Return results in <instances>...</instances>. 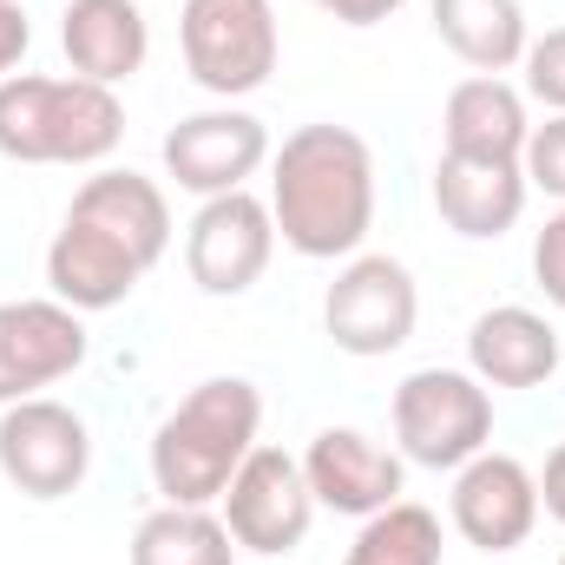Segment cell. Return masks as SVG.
<instances>
[{"label": "cell", "instance_id": "cell-13", "mask_svg": "<svg viewBox=\"0 0 565 565\" xmlns=\"http://www.w3.org/2000/svg\"><path fill=\"white\" fill-rule=\"evenodd\" d=\"M302 480H309L316 507L349 513V520H369V513H382V507L402 500L408 467H402L395 447H382L362 427H322L309 440V454H302Z\"/></svg>", "mask_w": 565, "mask_h": 565}, {"label": "cell", "instance_id": "cell-7", "mask_svg": "<svg viewBox=\"0 0 565 565\" xmlns=\"http://www.w3.org/2000/svg\"><path fill=\"white\" fill-rule=\"evenodd\" d=\"M217 507H224L237 553H257V559L296 553L309 540V520H316V493L302 480V460L282 447H250Z\"/></svg>", "mask_w": 565, "mask_h": 565}, {"label": "cell", "instance_id": "cell-10", "mask_svg": "<svg viewBox=\"0 0 565 565\" xmlns=\"http://www.w3.org/2000/svg\"><path fill=\"white\" fill-rule=\"evenodd\" d=\"M264 164H270V132L244 106H211V113H191L164 132V171L191 198L244 191Z\"/></svg>", "mask_w": 565, "mask_h": 565}, {"label": "cell", "instance_id": "cell-4", "mask_svg": "<svg viewBox=\"0 0 565 565\" xmlns=\"http://www.w3.org/2000/svg\"><path fill=\"white\" fill-rule=\"evenodd\" d=\"M395 440L402 460L415 467H467L473 454L493 447V395L473 369H415L395 388Z\"/></svg>", "mask_w": 565, "mask_h": 565}, {"label": "cell", "instance_id": "cell-29", "mask_svg": "<svg viewBox=\"0 0 565 565\" xmlns=\"http://www.w3.org/2000/svg\"><path fill=\"white\" fill-rule=\"evenodd\" d=\"M559 565H565V559H559Z\"/></svg>", "mask_w": 565, "mask_h": 565}, {"label": "cell", "instance_id": "cell-20", "mask_svg": "<svg viewBox=\"0 0 565 565\" xmlns=\"http://www.w3.org/2000/svg\"><path fill=\"white\" fill-rule=\"evenodd\" d=\"M434 33L473 73H507L526 60V7L520 0H427Z\"/></svg>", "mask_w": 565, "mask_h": 565}, {"label": "cell", "instance_id": "cell-26", "mask_svg": "<svg viewBox=\"0 0 565 565\" xmlns=\"http://www.w3.org/2000/svg\"><path fill=\"white\" fill-rule=\"evenodd\" d=\"M26 46H33L26 7H20V0H0V79H13V66L26 60Z\"/></svg>", "mask_w": 565, "mask_h": 565}, {"label": "cell", "instance_id": "cell-2", "mask_svg": "<svg viewBox=\"0 0 565 565\" xmlns=\"http://www.w3.org/2000/svg\"><path fill=\"white\" fill-rule=\"evenodd\" d=\"M264 395L244 375H211L198 382L151 434V487L164 507H217L244 454L257 447Z\"/></svg>", "mask_w": 565, "mask_h": 565}, {"label": "cell", "instance_id": "cell-18", "mask_svg": "<svg viewBox=\"0 0 565 565\" xmlns=\"http://www.w3.org/2000/svg\"><path fill=\"white\" fill-rule=\"evenodd\" d=\"M145 282V270L113 244V237H99V231H86V224H60V237L46 244V289L66 302V309H79V316H99V309H119L132 289Z\"/></svg>", "mask_w": 565, "mask_h": 565}, {"label": "cell", "instance_id": "cell-3", "mask_svg": "<svg viewBox=\"0 0 565 565\" xmlns=\"http://www.w3.org/2000/svg\"><path fill=\"white\" fill-rule=\"evenodd\" d=\"M126 139V106L93 79L13 73L0 79V158L13 164H106Z\"/></svg>", "mask_w": 565, "mask_h": 565}, {"label": "cell", "instance_id": "cell-1", "mask_svg": "<svg viewBox=\"0 0 565 565\" xmlns=\"http://www.w3.org/2000/svg\"><path fill=\"white\" fill-rule=\"evenodd\" d=\"M270 217L296 257L349 264L375 231V151L349 126H296L270 151Z\"/></svg>", "mask_w": 565, "mask_h": 565}, {"label": "cell", "instance_id": "cell-27", "mask_svg": "<svg viewBox=\"0 0 565 565\" xmlns=\"http://www.w3.org/2000/svg\"><path fill=\"white\" fill-rule=\"evenodd\" d=\"M329 20H342V26H382L388 13H402L408 0H316Z\"/></svg>", "mask_w": 565, "mask_h": 565}, {"label": "cell", "instance_id": "cell-12", "mask_svg": "<svg viewBox=\"0 0 565 565\" xmlns=\"http://www.w3.org/2000/svg\"><path fill=\"white\" fill-rule=\"evenodd\" d=\"M86 362V316L60 296L0 302V408L66 382Z\"/></svg>", "mask_w": 565, "mask_h": 565}, {"label": "cell", "instance_id": "cell-16", "mask_svg": "<svg viewBox=\"0 0 565 565\" xmlns=\"http://www.w3.org/2000/svg\"><path fill=\"white\" fill-rule=\"evenodd\" d=\"M467 369L487 388H540L559 375V329L540 309L500 302L487 316H473L467 329Z\"/></svg>", "mask_w": 565, "mask_h": 565}, {"label": "cell", "instance_id": "cell-6", "mask_svg": "<svg viewBox=\"0 0 565 565\" xmlns=\"http://www.w3.org/2000/svg\"><path fill=\"white\" fill-rule=\"evenodd\" d=\"M178 46L184 73L231 106L277 73V13L270 0H184Z\"/></svg>", "mask_w": 565, "mask_h": 565}, {"label": "cell", "instance_id": "cell-23", "mask_svg": "<svg viewBox=\"0 0 565 565\" xmlns=\"http://www.w3.org/2000/svg\"><path fill=\"white\" fill-rule=\"evenodd\" d=\"M520 171H526V184H533V191H546V198H559V204H565V113H553L546 126H533V132H526Z\"/></svg>", "mask_w": 565, "mask_h": 565}, {"label": "cell", "instance_id": "cell-11", "mask_svg": "<svg viewBox=\"0 0 565 565\" xmlns=\"http://www.w3.org/2000/svg\"><path fill=\"white\" fill-rule=\"evenodd\" d=\"M454 533L480 553H513L533 540L540 526V473L513 454H473L467 467H454V493H447Z\"/></svg>", "mask_w": 565, "mask_h": 565}, {"label": "cell", "instance_id": "cell-22", "mask_svg": "<svg viewBox=\"0 0 565 565\" xmlns=\"http://www.w3.org/2000/svg\"><path fill=\"white\" fill-rule=\"evenodd\" d=\"M342 565H440V520L415 500H395L362 520Z\"/></svg>", "mask_w": 565, "mask_h": 565}, {"label": "cell", "instance_id": "cell-24", "mask_svg": "<svg viewBox=\"0 0 565 565\" xmlns=\"http://www.w3.org/2000/svg\"><path fill=\"white\" fill-rule=\"evenodd\" d=\"M526 93L546 106V113H565V26H553L546 40H526Z\"/></svg>", "mask_w": 565, "mask_h": 565}, {"label": "cell", "instance_id": "cell-21", "mask_svg": "<svg viewBox=\"0 0 565 565\" xmlns=\"http://www.w3.org/2000/svg\"><path fill=\"white\" fill-rule=\"evenodd\" d=\"M132 565H237V540L211 507H158L132 533Z\"/></svg>", "mask_w": 565, "mask_h": 565}, {"label": "cell", "instance_id": "cell-15", "mask_svg": "<svg viewBox=\"0 0 565 565\" xmlns=\"http://www.w3.org/2000/svg\"><path fill=\"white\" fill-rule=\"evenodd\" d=\"M66 217L86 224V231H99V237H113L139 270H151L171 250V204H164V191L145 171H93L73 191Z\"/></svg>", "mask_w": 565, "mask_h": 565}, {"label": "cell", "instance_id": "cell-19", "mask_svg": "<svg viewBox=\"0 0 565 565\" xmlns=\"http://www.w3.org/2000/svg\"><path fill=\"white\" fill-rule=\"evenodd\" d=\"M526 132H533L526 93L507 86L500 73L460 79V86L447 93V106H440V139H447V151H460V158H513V164H520Z\"/></svg>", "mask_w": 565, "mask_h": 565}, {"label": "cell", "instance_id": "cell-8", "mask_svg": "<svg viewBox=\"0 0 565 565\" xmlns=\"http://www.w3.org/2000/svg\"><path fill=\"white\" fill-rule=\"evenodd\" d=\"M0 473L26 500H66L93 473V434L66 402L26 395V402L0 408Z\"/></svg>", "mask_w": 565, "mask_h": 565}, {"label": "cell", "instance_id": "cell-9", "mask_svg": "<svg viewBox=\"0 0 565 565\" xmlns=\"http://www.w3.org/2000/svg\"><path fill=\"white\" fill-rule=\"evenodd\" d=\"M277 257V217L270 198L257 191H224L204 198L191 231H184V270L204 296H244Z\"/></svg>", "mask_w": 565, "mask_h": 565}, {"label": "cell", "instance_id": "cell-25", "mask_svg": "<svg viewBox=\"0 0 565 565\" xmlns=\"http://www.w3.org/2000/svg\"><path fill=\"white\" fill-rule=\"evenodd\" d=\"M533 277H540V289H546V302L565 309V204L546 217V231L533 237Z\"/></svg>", "mask_w": 565, "mask_h": 565}, {"label": "cell", "instance_id": "cell-28", "mask_svg": "<svg viewBox=\"0 0 565 565\" xmlns=\"http://www.w3.org/2000/svg\"><path fill=\"white\" fill-rule=\"evenodd\" d=\"M540 513L565 526V440L546 454V473H540Z\"/></svg>", "mask_w": 565, "mask_h": 565}, {"label": "cell", "instance_id": "cell-14", "mask_svg": "<svg viewBox=\"0 0 565 565\" xmlns=\"http://www.w3.org/2000/svg\"><path fill=\"white\" fill-rule=\"evenodd\" d=\"M526 171L513 158H460V151H440L434 164V211L454 237L467 244H493L520 224L526 211Z\"/></svg>", "mask_w": 565, "mask_h": 565}, {"label": "cell", "instance_id": "cell-5", "mask_svg": "<svg viewBox=\"0 0 565 565\" xmlns=\"http://www.w3.org/2000/svg\"><path fill=\"white\" fill-rule=\"evenodd\" d=\"M422 322V289H415V270L388 250H355L335 282L322 289V329L342 355H395Z\"/></svg>", "mask_w": 565, "mask_h": 565}, {"label": "cell", "instance_id": "cell-17", "mask_svg": "<svg viewBox=\"0 0 565 565\" xmlns=\"http://www.w3.org/2000/svg\"><path fill=\"white\" fill-rule=\"evenodd\" d=\"M60 46L66 66L93 86H126L151 53V26H145L139 0H66L60 13Z\"/></svg>", "mask_w": 565, "mask_h": 565}]
</instances>
